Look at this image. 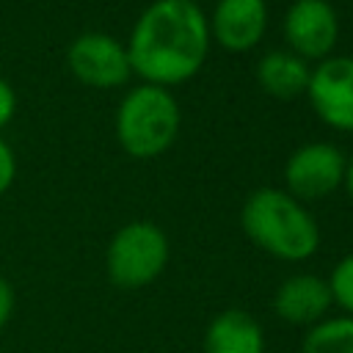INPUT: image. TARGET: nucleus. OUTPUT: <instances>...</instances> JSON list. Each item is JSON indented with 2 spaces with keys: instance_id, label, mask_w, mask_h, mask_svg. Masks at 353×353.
Listing matches in <instances>:
<instances>
[{
  "instance_id": "obj_7",
  "label": "nucleus",
  "mask_w": 353,
  "mask_h": 353,
  "mask_svg": "<svg viewBox=\"0 0 353 353\" xmlns=\"http://www.w3.org/2000/svg\"><path fill=\"white\" fill-rule=\"evenodd\" d=\"M303 94L325 127L353 132V55H328L317 61Z\"/></svg>"
},
{
  "instance_id": "obj_16",
  "label": "nucleus",
  "mask_w": 353,
  "mask_h": 353,
  "mask_svg": "<svg viewBox=\"0 0 353 353\" xmlns=\"http://www.w3.org/2000/svg\"><path fill=\"white\" fill-rule=\"evenodd\" d=\"M14 113H17V91L6 77H0V130L14 119Z\"/></svg>"
},
{
  "instance_id": "obj_15",
  "label": "nucleus",
  "mask_w": 353,
  "mask_h": 353,
  "mask_svg": "<svg viewBox=\"0 0 353 353\" xmlns=\"http://www.w3.org/2000/svg\"><path fill=\"white\" fill-rule=\"evenodd\" d=\"M14 176H17V157L8 141L0 135V196L14 185Z\"/></svg>"
},
{
  "instance_id": "obj_11",
  "label": "nucleus",
  "mask_w": 353,
  "mask_h": 353,
  "mask_svg": "<svg viewBox=\"0 0 353 353\" xmlns=\"http://www.w3.org/2000/svg\"><path fill=\"white\" fill-rule=\"evenodd\" d=\"M201 353H265L262 325L243 309H226L210 320Z\"/></svg>"
},
{
  "instance_id": "obj_1",
  "label": "nucleus",
  "mask_w": 353,
  "mask_h": 353,
  "mask_svg": "<svg viewBox=\"0 0 353 353\" xmlns=\"http://www.w3.org/2000/svg\"><path fill=\"white\" fill-rule=\"evenodd\" d=\"M207 14L196 0H152L124 41L132 74L152 85L190 80L210 52Z\"/></svg>"
},
{
  "instance_id": "obj_14",
  "label": "nucleus",
  "mask_w": 353,
  "mask_h": 353,
  "mask_svg": "<svg viewBox=\"0 0 353 353\" xmlns=\"http://www.w3.org/2000/svg\"><path fill=\"white\" fill-rule=\"evenodd\" d=\"M325 281H328L334 303H339L347 312V317H353V254L342 256Z\"/></svg>"
},
{
  "instance_id": "obj_5",
  "label": "nucleus",
  "mask_w": 353,
  "mask_h": 353,
  "mask_svg": "<svg viewBox=\"0 0 353 353\" xmlns=\"http://www.w3.org/2000/svg\"><path fill=\"white\" fill-rule=\"evenodd\" d=\"M66 66L74 74V80L99 91L119 88L132 77L124 41L102 30H88L72 39L66 50Z\"/></svg>"
},
{
  "instance_id": "obj_6",
  "label": "nucleus",
  "mask_w": 353,
  "mask_h": 353,
  "mask_svg": "<svg viewBox=\"0 0 353 353\" xmlns=\"http://www.w3.org/2000/svg\"><path fill=\"white\" fill-rule=\"evenodd\" d=\"M347 157L336 143L309 141L298 146L284 163L287 193L298 201H317L345 182Z\"/></svg>"
},
{
  "instance_id": "obj_9",
  "label": "nucleus",
  "mask_w": 353,
  "mask_h": 353,
  "mask_svg": "<svg viewBox=\"0 0 353 353\" xmlns=\"http://www.w3.org/2000/svg\"><path fill=\"white\" fill-rule=\"evenodd\" d=\"M210 39H215L229 52L254 50L268 30L265 0H218L207 17Z\"/></svg>"
},
{
  "instance_id": "obj_2",
  "label": "nucleus",
  "mask_w": 353,
  "mask_h": 353,
  "mask_svg": "<svg viewBox=\"0 0 353 353\" xmlns=\"http://www.w3.org/2000/svg\"><path fill=\"white\" fill-rule=\"evenodd\" d=\"M245 237L265 254L287 262L309 259L320 245V229L303 201L281 188H256L240 210Z\"/></svg>"
},
{
  "instance_id": "obj_17",
  "label": "nucleus",
  "mask_w": 353,
  "mask_h": 353,
  "mask_svg": "<svg viewBox=\"0 0 353 353\" xmlns=\"http://www.w3.org/2000/svg\"><path fill=\"white\" fill-rule=\"evenodd\" d=\"M11 314H14V287L6 276H0V331L8 325Z\"/></svg>"
},
{
  "instance_id": "obj_10",
  "label": "nucleus",
  "mask_w": 353,
  "mask_h": 353,
  "mask_svg": "<svg viewBox=\"0 0 353 353\" xmlns=\"http://www.w3.org/2000/svg\"><path fill=\"white\" fill-rule=\"evenodd\" d=\"M331 303L328 281L314 273H295L284 279L273 295V312L290 325H317L325 320Z\"/></svg>"
},
{
  "instance_id": "obj_18",
  "label": "nucleus",
  "mask_w": 353,
  "mask_h": 353,
  "mask_svg": "<svg viewBox=\"0 0 353 353\" xmlns=\"http://www.w3.org/2000/svg\"><path fill=\"white\" fill-rule=\"evenodd\" d=\"M345 190H347V196H350V201H353V154L347 157V165H345Z\"/></svg>"
},
{
  "instance_id": "obj_3",
  "label": "nucleus",
  "mask_w": 353,
  "mask_h": 353,
  "mask_svg": "<svg viewBox=\"0 0 353 353\" xmlns=\"http://www.w3.org/2000/svg\"><path fill=\"white\" fill-rule=\"evenodd\" d=\"M179 102L171 88L138 83L116 108V141L135 160L160 157L179 132Z\"/></svg>"
},
{
  "instance_id": "obj_12",
  "label": "nucleus",
  "mask_w": 353,
  "mask_h": 353,
  "mask_svg": "<svg viewBox=\"0 0 353 353\" xmlns=\"http://www.w3.org/2000/svg\"><path fill=\"white\" fill-rule=\"evenodd\" d=\"M309 61L290 50H270L256 61V83L265 94L276 99H292L306 91L309 83Z\"/></svg>"
},
{
  "instance_id": "obj_4",
  "label": "nucleus",
  "mask_w": 353,
  "mask_h": 353,
  "mask_svg": "<svg viewBox=\"0 0 353 353\" xmlns=\"http://www.w3.org/2000/svg\"><path fill=\"white\" fill-rule=\"evenodd\" d=\"M168 262V237L152 221H130L108 243L105 270L121 290H141L152 284Z\"/></svg>"
},
{
  "instance_id": "obj_13",
  "label": "nucleus",
  "mask_w": 353,
  "mask_h": 353,
  "mask_svg": "<svg viewBox=\"0 0 353 353\" xmlns=\"http://www.w3.org/2000/svg\"><path fill=\"white\" fill-rule=\"evenodd\" d=\"M301 353H353V317H331L312 325Z\"/></svg>"
},
{
  "instance_id": "obj_8",
  "label": "nucleus",
  "mask_w": 353,
  "mask_h": 353,
  "mask_svg": "<svg viewBox=\"0 0 353 353\" xmlns=\"http://www.w3.org/2000/svg\"><path fill=\"white\" fill-rule=\"evenodd\" d=\"M281 33L290 52L303 61H323L334 55L339 39V17L328 0H292L281 19Z\"/></svg>"
}]
</instances>
